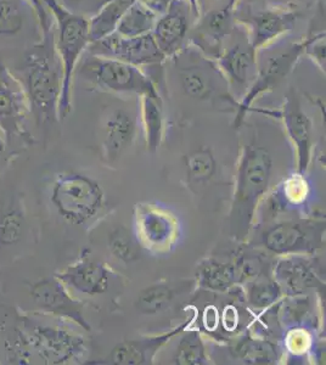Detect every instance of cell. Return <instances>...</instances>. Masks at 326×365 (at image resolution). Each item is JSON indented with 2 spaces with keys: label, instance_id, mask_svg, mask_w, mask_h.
Masks as SVG:
<instances>
[{
  "label": "cell",
  "instance_id": "42",
  "mask_svg": "<svg viewBox=\"0 0 326 365\" xmlns=\"http://www.w3.org/2000/svg\"><path fill=\"white\" fill-rule=\"evenodd\" d=\"M268 4L284 6V8L298 9L297 5L301 0H265Z\"/></svg>",
  "mask_w": 326,
  "mask_h": 365
},
{
  "label": "cell",
  "instance_id": "19",
  "mask_svg": "<svg viewBox=\"0 0 326 365\" xmlns=\"http://www.w3.org/2000/svg\"><path fill=\"white\" fill-rule=\"evenodd\" d=\"M314 255L277 256L272 263V277L284 296L303 295L310 289L325 290Z\"/></svg>",
  "mask_w": 326,
  "mask_h": 365
},
{
  "label": "cell",
  "instance_id": "15",
  "mask_svg": "<svg viewBox=\"0 0 326 365\" xmlns=\"http://www.w3.org/2000/svg\"><path fill=\"white\" fill-rule=\"evenodd\" d=\"M239 0H224L222 4L201 11L191 27L189 44L198 48L208 58H218L228 41L234 34L235 10Z\"/></svg>",
  "mask_w": 326,
  "mask_h": 365
},
{
  "label": "cell",
  "instance_id": "41",
  "mask_svg": "<svg viewBox=\"0 0 326 365\" xmlns=\"http://www.w3.org/2000/svg\"><path fill=\"white\" fill-rule=\"evenodd\" d=\"M138 1L151 10L153 14H156L157 16H160L168 10L173 0H138Z\"/></svg>",
  "mask_w": 326,
  "mask_h": 365
},
{
  "label": "cell",
  "instance_id": "40",
  "mask_svg": "<svg viewBox=\"0 0 326 365\" xmlns=\"http://www.w3.org/2000/svg\"><path fill=\"white\" fill-rule=\"evenodd\" d=\"M203 324L207 331H215L218 328L219 313L215 306H207L203 313Z\"/></svg>",
  "mask_w": 326,
  "mask_h": 365
},
{
  "label": "cell",
  "instance_id": "27",
  "mask_svg": "<svg viewBox=\"0 0 326 365\" xmlns=\"http://www.w3.org/2000/svg\"><path fill=\"white\" fill-rule=\"evenodd\" d=\"M244 287L245 301L255 311L265 312L279 303L284 295L272 275L260 273Z\"/></svg>",
  "mask_w": 326,
  "mask_h": 365
},
{
  "label": "cell",
  "instance_id": "32",
  "mask_svg": "<svg viewBox=\"0 0 326 365\" xmlns=\"http://www.w3.org/2000/svg\"><path fill=\"white\" fill-rule=\"evenodd\" d=\"M186 178L191 187L210 182L217 170V160L211 149L201 148L184 158Z\"/></svg>",
  "mask_w": 326,
  "mask_h": 365
},
{
  "label": "cell",
  "instance_id": "29",
  "mask_svg": "<svg viewBox=\"0 0 326 365\" xmlns=\"http://www.w3.org/2000/svg\"><path fill=\"white\" fill-rule=\"evenodd\" d=\"M179 339L177 349L173 356V363L178 365H206L210 364L207 356V347L203 335L198 329H186Z\"/></svg>",
  "mask_w": 326,
  "mask_h": 365
},
{
  "label": "cell",
  "instance_id": "37",
  "mask_svg": "<svg viewBox=\"0 0 326 365\" xmlns=\"http://www.w3.org/2000/svg\"><path fill=\"white\" fill-rule=\"evenodd\" d=\"M307 36V44L303 56L310 58L319 70L325 73V29L310 31Z\"/></svg>",
  "mask_w": 326,
  "mask_h": 365
},
{
  "label": "cell",
  "instance_id": "23",
  "mask_svg": "<svg viewBox=\"0 0 326 365\" xmlns=\"http://www.w3.org/2000/svg\"><path fill=\"white\" fill-rule=\"evenodd\" d=\"M139 120L144 132L146 149L155 154L165 138V111L161 94L139 96Z\"/></svg>",
  "mask_w": 326,
  "mask_h": 365
},
{
  "label": "cell",
  "instance_id": "26",
  "mask_svg": "<svg viewBox=\"0 0 326 365\" xmlns=\"http://www.w3.org/2000/svg\"><path fill=\"white\" fill-rule=\"evenodd\" d=\"M136 0H110L103 5L89 19V39L91 43L100 41L115 34L124 14L127 13Z\"/></svg>",
  "mask_w": 326,
  "mask_h": 365
},
{
  "label": "cell",
  "instance_id": "39",
  "mask_svg": "<svg viewBox=\"0 0 326 365\" xmlns=\"http://www.w3.org/2000/svg\"><path fill=\"white\" fill-rule=\"evenodd\" d=\"M239 311L240 308L234 303H228L224 306L222 313L219 314V323L222 324L223 330L227 332H235L239 330L241 323Z\"/></svg>",
  "mask_w": 326,
  "mask_h": 365
},
{
  "label": "cell",
  "instance_id": "25",
  "mask_svg": "<svg viewBox=\"0 0 326 365\" xmlns=\"http://www.w3.org/2000/svg\"><path fill=\"white\" fill-rule=\"evenodd\" d=\"M231 344L230 352L245 364H272L277 359V347L269 341L252 336L251 330Z\"/></svg>",
  "mask_w": 326,
  "mask_h": 365
},
{
  "label": "cell",
  "instance_id": "21",
  "mask_svg": "<svg viewBox=\"0 0 326 365\" xmlns=\"http://www.w3.org/2000/svg\"><path fill=\"white\" fill-rule=\"evenodd\" d=\"M70 291L81 295H103L110 287V270L100 262L81 258L78 262L54 274Z\"/></svg>",
  "mask_w": 326,
  "mask_h": 365
},
{
  "label": "cell",
  "instance_id": "18",
  "mask_svg": "<svg viewBox=\"0 0 326 365\" xmlns=\"http://www.w3.org/2000/svg\"><path fill=\"white\" fill-rule=\"evenodd\" d=\"M196 19L189 0H173L168 10L157 17L151 34L167 60L189 44L191 27Z\"/></svg>",
  "mask_w": 326,
  "mask_h": 365
},
{
  "label": "cell",
  "instance_id": "2",
  "mask_svg": "<svg viewBox=\"0 0 326 365\" xmlns=\"http://www.w3.org/2000/svg\"><path fill=\"white\" fill-rule=\"evenodd\" d=\"M54 31L41 34L39 42L27 50L20 76H16L27 96L29 111L39 125H54L60 120L62 66L55 46Z\"/></svg>",
  "mask_w": 326,
  "mask_h": 365
},
{
  "label": "cell",
  "instance_id": "28",
  "mask_svg": "<svg viewBox=\"0 0 326 365\" xmlns=\"http://www.w3.org/2000/svg\"><path fill=\"white\" fill-rule=\"evenodd\" d=\"M305 175L296 172L280 184L277 192H274L270 197L272 201V210L282 211L285 208H297L307 204L310 195V187Z\"/></svg>",
  "mask_w": 326,
  "mask_h": 365
},
{
  "label": "cell",
  "instance_id": "22",
  "mask_svg": "<svg viewBox=\"0 0 326 365\" xmlns=\"http://www.w3.org/2000/svg\"><path fill=\"white\" fill-rule=\"evenodd\" d=\"M138 133V116L126 108H112L103 123V148L108 162H115L132 145Z\"/></svg>",
  "mask_w": 326,
  "mask_h": 365
},
{
  "label": "cell",
  "instance_id": "38",
  "mask_svg": "<svg viewBox=\"0 0 326 365\" xmlns=\"http://www.w3.org/2000/svg\"><path fill=\"white\" fill-rule=\"evenodd\" d=\"M26 1L34 10V14H36L38 22H39L41 34L51 32L55 27L54 20H51L53 16H51V14L44 4V0H26Z\"/></svg>",
  "mask_w": 326,
  "mask_h": 365
},
{
  "label": "cell",
  "instance_id": "5",
  "mask_svg": "<svg viewBox=\"0 0 326 365\" xmlns=\"http://www.w3.org/2000/svg\"><path fill=\"white\" fill-rule=\"evenodd\" d=\"M50 201L61 218L78 227L98 220L106 206V196L99 182L77 172H65L56 177Z\"/></svg>",
  "mask_w": 326,
  "mask_h": 365
},
{
  "label": "cell",
  "instance_id": "43",
  "mask_svg": "<svg viewBox=\"0 0 326 365\" xmlns=\"http://www.w3.org/2000/svg\"><path fill=\"white\" fill-rule=\"evenodd\" d=\"M110 0H86V4H87L88 9H89V11L93 13V15L99 10L103 5L108 3Z\"/></svg>",
  "mask_w": 326,
  "mask_h": 365
},
{
  "label": "cell",
  "instance_id": "17",
  "mask_svg": "<svg viewBox=\"0 0 326 365\" xmlns=\"http://www.w3.org/2000/svg\"><path fill=\"white\" fill-rule=\"evenodd\" d=\"M31 297L43 314L68 320L86 331H91V324L84 317V302L76 299L70 290L58 278H44L29 287Z\"/></svg>",
  "mask_w": 326,
  "mask_h": 365
},
{
  "label": "cell",
  "instance_id": "4",
  "mask_svg": "<svg viewBox=\"0 0 326 365\" xmlns=\"http://www.w3.org/2000/svg\"><path fill=\"white\" fill-rule=\"evenodd\" d=\"M167 63H170L172 73L186 98L200 103H223L235 111L238 101L231 96L227 81L213 58L188 44Z\"/></svg>",
  "mask_w": 326,
  "mask_h": 365
},
{
  "label": "cell",
  "instance_id": "10",
  "mask_svg": "<svg viewBox=\"0 0 326 365\" xmlns=\"http://www.w3.org/2000/svg\"><path fill=\"white\" fill-rule=\"evenodd\" d=\"M307 36L297 42H287L270 50L265 58H258V71L256 79L238 103L233 127L240 128L245 122V117L252 113L253 103L267 93L275 91L292 72L305 53Z\"/></svg>",
  "mask_w": 326,
  "mask_h": 365
},
{
  "label": "cell",
  "instance_id": "36",
  "mask_svg": "<svg viewBox=\"0 0 326 365\" xmlns=\"http://www.w3.org/2000/svg\"><path fill=\"white\" fill-rule=\"evenodd\" d=\"M25 24L24 14L14 0H0V36H15Z\"/></svg>",
  "mask_w": 326,
  "mask_h": 365
},
{
  "label": "cell",
  "instance_id": "3",
  "mask_svg": "<svg viewBox=\"0 0 326 365\" xmlns=\"http://www.w3.org/2000/svg\"><path fill=\"white\" fill-rule=\"evenodd\" d=\"M56 26L55 46L62 66V87L58 117L63 120L72 111V84L81 58L86 54L89 39V19L66 8L58 0H44Z\"/></svg>",
  "mask_w": 326,
  "mask_h": 365
},
{
  "label": "cell",
  "instance_id": "44",
  "mask_svg": "<svg viewBox=\"0 0 326 365\" xmlns=\"http://www.w3.org/2000/svg\"><path fill=\"white\" fill-rule=\"evenodd\" d=\"M190 1L191 6H193V9H194V13L195 15H196V17L200 16V14H201V3L203 1H205V0H189ZM213 1V0H212ZM196 19V20H198Z\"/></svg>",
  "mask_w": 326,
  "mask_h": 365
},
{
  "label": "cell",
  "instance_id": "45",
  "mask_svg": "<svg viewBox=\"0 0 326 365\" xmlns=\"http://www.w3.org/2000/svg\"><path fill=\"white\" fill-rule=\"evenodd\" d=\"M6 140H5V138L0 137V160L1 158L4 156L5 151H6Z\"/></svg>",
  "mask_w": 326,
  "mask_h": 365
},
{
  "label": "cell",
  "instance_id": "6",
  "mask_svg": "<svg viewBox=\"0 0 326 365\" xmlns=\"http://www.w3.org/2000/svg\"><path fill=\"white\" fill-rule=\"evenodd\" d=\"M76 75L91 87L117 96L139 98L144 94H160L149 76L141 68L88 51L81 58Z\"/></svg>",
  "mask_w": 326,
  "mask_h": 365
},
{
  "label": "cell",
  "instance_id": "12",
  "mask_svg": "<svg viewBox=\"0 0 326 365\" xmlns=\"http://www.w3.org/2000/svg\"><path fill=\"white\" fill-rule=\"evenodd\" d=\"M215 61L227 81L231 96L239 103L256 79L258 71V51L248 42L244 27L238 25Z\"/></svg>",
  "mask_w": 326,
  "mask_h": 365
},
{
  "label": "cell",
  "instance_id": "14",
  "mask_svg": "<svg viewBox=\"0 0 326 365\" xmlns=\"http://www.w3.org/2000/svg\"><path fill=\"white\" fill-rule=\"evenodd\" d=\"M29 105L22 84L0 58V130L9 145L15 140L34 144L26 125Z\"/></svg>",
  "mask_w": 326,
  "mask_h": 365
},
{
  "label": "cell",
  "instance_id": "30",
  "mask_svg": "<svg viewBox=\"0 0 326 365\" xmlns=\"http://www.w3.org/2000/svg\"><path fill=\"white\" fill-rule=\"evenodd\" d=\"M175 297V291L170 284L155 282L139 292L134 302L136 311L145 316H155L170 307Z\"/></svg>",
  "mask_w": 326,
  "mask_h": 365
},
{
  "label": "cell",
  "instance_id": "31",
  "mask_svg": "<svg viewBox=\"0 0 326 365\" xmlns=\"http://www.w3.org/2000/svg\"><path fill=\"white\" fill-rule=\"evenodd\" d=\"M157 17L156 14L136 0L127 10V13L124 14L116 29V34L124 38L141 37L151 34Z\"/></svg>",
  "mask_w": 326,
  "mask_h": 365
},
{
  "label": "cell",
  "instance_id": "11",
  "mask_svg": "<svg viewBox=\"0 0 326 365\" xmlns=\"http://www.w3.org/2000/svg\"><path fill=\"white\" fill-rule=\"evenodd\" d=\"M258 245L275 256L314 255L325 245V220L295 218L269 225Z\"/></svg>",
  "mask_w": 326,
  "mask_h": 365
},
{
  "label": "cell",
  "instance_id": "13",
  "mask_svg": "<svg viewBox=\"0 0 326 365\" xmlns=\"http://www.w3.org/2000/svg\"><path fill=\"white\" fill-rule=\"evenodd\" d=\"M134 232L141 247L153 255H165L178 244L180 222L161 206L141 202L134 207Z\"/></svg>",
  "mask_w": 326,
  "mask_h": 365
},
{
  "label": "cell",
  "instance_id": "24",
  "mask_svg": "<svg viewBox=\"0 0 326 365\" xmlns=\"http://www.w3.org/2000/svg\"><path fill=\"white\" fill-rule=\"evenodd\" d=\"M236 284H239V275L234 259L223 262L206 258L198 263L196 285L200 289L215 294H227Z\"/></svg>",
  "mask_w": 326,
  "mask_h": 365
},
{
  "label": "cell",
  "instance_id": "1",
  "mask_svg": "<svg viewBox=\"0 0 326 365\" xmlns=\"http://www.w3.org/2000/svg\"><path fill=\"white\" fill-rule=\"evenodd\" d=\"M274 158L268 148L256 139L240 148L235 187L229 211V232L236 240H246L253 227L258 207L272 185Z\"/></svg>",
  "mask_w": 326,
  "mask_h": 365
},
{
  "label": "cell",
  "instance_id": "8",
  "mask_svg": "<svg viewBox=\"0 0 326 365\" xmlns=\"http://www.w3.org/2000/svg\"><path fill=\"white\" fill-rule=\"evenodd\" d=\"M87 51L103 58H116L141 68L149 76L160 94L165 98L167 93L165 67L167 58L158 49L153 34L124 38L115 32L100 41L91 43Z\"/></svg>",
  "mask_w": 326,
  "mask_h": 365
},
{
  "label": "cell",
  "instance_id": "33",
  "mask_svg": "<svg viewBox=\"0 0 326 365\" xmlns=\"http://www.w3.org/2000/svg\"><path fill=\"white\" fill-rule=\"evenodd\" d=\"M108 251L112 256L124 264L136 263L141 258L139 244L128 229L121 225L113 229L108 239Z\"/></svg>",
  "mask_w": 326,
  "mask_h": 365
},
{
  "label": "cell",
  "instance_id": "16",
  "mask_svg": "<svg viewBox=\"0 0 326 365\" xmlns=\"http://www.w3.org/2000/svg\"><path fill=\"white\" fill-rule=\"evenodd\" d=\"M189 316L178 324L177 327L160 335L139 336L124 340L116 344L108 357L100 361H91L93 364L108 365H151L155 363L157 353L163 349L174 337L179 336L186 329L190 328L198 319V309L189 308Z\"/></svg>",
  "mask_w": 326,
  "mask_h": 365
},
{
  "label": "cell",
  "instance_id": "34",
  "mask_svg": "<svg viewBox=\"0 0 326 365\" xmlns=\"http://www.w3.org/2000/svg\"><path fill=\"white\" fill-rule=\"evenodd\" d=\"M25 212L20 205H9L0 212V247L16 244L25 229Z\"/></svg>",
  "mask_w": 326,
  "mask_h": 365
},
{
  "label": "cell",
  "instance_id": "9",
  "mask_svg": "<svg viewBox=\"0 0 326 365\" xmlns=\"http://www.w3.org/2000/svg\"><path fill=\"white\" fill-rule=\"evenodd\" d=\"M302 14L298 9L268 4L265 0H239L236 24L244 27L248 42L260 51L292 32Z\"/></svg>",
  "mask_w": 326,
  "mask_h": 365
},
{
  "label": "cell",
  "instance_id": "20",
  "mask_svg": "<svg viewBox=\"0 0 326 365\" xmlns=\"http://www.w3.org/2000/svg\"><path fill=\"white\" fill-rule=\"evenodd\" d=\"M286 135L296 150V172L306 175L313 154V123L302 108L297 91L290 89L280 108V117Z\"/></svg>",
  "mask_w": 326,
  "mask_h": 365
},
{
  "label": "cell",
  "instance_id": "35",
  "mask_svg": "<svg viewBox=\"0 0 326 365\" xmlns=\"http://www.w3.org/2000/svg\"><path fill=\"white\" fill-rule=\"evenodd\" d=\"M284 349L290 357H305L314 349L313 332L305 327L287 328L284 336Z\"/></svg>",
  "mask_w": 326,
  "mask_h": 365
},
{
  "label": "cell",
  "instance_id": "7",
  "mask_svg": "<svg viewBox=\"0 0 326 365\" xmlns=\"http://www.w3.org/2000/svg\"><path fill=\"white\" fill-rule=\"evenodd\" d=\"M19 332V340L43 364H79L84 361L87 344L77 332L58 325L38 323L29 317L22 318V329Z\"/></svg>",
  "mask_w": 326,
  "mask_h": 365
}]
</instances>
